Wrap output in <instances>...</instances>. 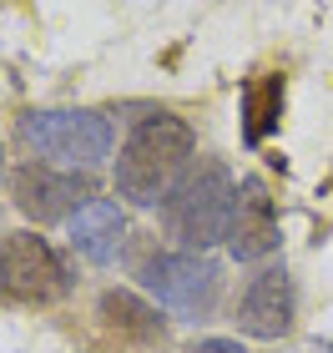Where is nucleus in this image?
Masks as SVG:
<instances>
[{
    "label": "nucleus",
    "instance_id": "obj_1",
    "mask_svg": "<svg viewBox=\"0 0 333 353\" xmlns=\"http://www.w3.org/2000/svg\"><path fill=\"white\" fill-rule=\"evenodd\" d=\"M192 152H197V137H192V126L182 117H172V111L141 117L132 126V137L121 141V152H117V192L132 207L167 202V192L197 162Z\"/></svg>",
    "mask_w": 333,
    "mask_h": 353
},
{
    "label": "nucleus",
    "instance_id": "obj_2",
    "mask_svg": "<svg viewBox=\"0 0 333 353\" xmlns=\"http://www.w3.org/2000/svg\"><path fill=\"white\" fill-rule=\"evenodd\" d=\"M232 202H237V182H232L228 162L197 157V162L182 172V182L167 192L162 228L182 252H208L212 243H228Z\"/></svg>",
    "mask_w": 333,
    "mask_h": 353
},
{
    "label": "nucleus",
    "instance_id": "obj_3",
    "mask_svg": "<svg viewBox=\"0 0 333 353\" xmlns=\"http://www.w3.org/2000/svg\"><path fill=\"white\" fill-rule=\"evenodd\" d=\"M21 141L46 162H66L71 172H91L111 157V121L101 111H26Z\"/></svg>",
    "mask_w": 333,
    "mask_h": 353
},
{
    "label": "nucleus",
    "instance_id": "obj_4",
    "mask_svg": "<svg viewBox=\"0 0 333 353\" xmlns=\"http://www.w3.org/2000/svg\"><path fill=\"white\" fill-rule=\"evenodd\" d=\"M141 288L177 318H208L222 288V268L208 252H152L137 268Z\"/></svg>",
    "mask_w": 333,
    "mask_h": 353
},
{
    "label": "nucleus",
    "instance_id": "obj_5",
    "mask_svg": "<svg viewBox=\"0 0 333 353\" xmlns=\"http://www.w3.org/2000/svg\"><path fill=\"white\" fill-rule=\"evenodd\" d=\"M0 293L21 303H56L71 293V272L46 237L0 232Z\"/></svg>",
    "mask_w": 333,
    "mask_h": 353
},
{
    "label": "nucleus",
    "instance_id": "obj_6",
    "mask_svg": "<svg viewBox=\"0 0 333 353\" xmlns=\"http://www.w3.org/2000/svg\"><path fill=\"white\" fill-rule=\"evenodd\" d=\"M10 197L30 222H61L76 217L86 202H97V187H91L86 172L71 167H51V162H21L10 172Z\"/></svg>",
    "mask_w": 333,
    "mask_h": 353
},
{
    "label": "nucleus",
    "instance_id": "obj_7",
    "mask_svg": "<svg viewBox=\"0 0 333 353\" xmlns=\"http://www.w3.org/2000/svg\"><path fill=\"white\" fill-rule=\"evenodd\" d=\"M298 318V293H293V272L283 263H268L248 278L243 298H237V328L248 339H288Z\"/></svg>",
    "mask_w": 333,
    "mask_h": 353
},
{
    "label": "nucleus",
    "instance_id": "obj_8",
    "mask_svg": "<svg viewBox=\"0 0 333 353\" xmlns=\"http://www.w3.org/2000/svg\"><path fill=\"white\" fill-rule=\"evenodd\" d=\"M278 243H283V232H278L273 192H268L263 176H243L237 202H232V222H228V252L237 263H263L278 252Z\"/></svg>",
    "mask_w": 333,
    "mask_h": 353
},
{
    "label": "nucleus",
    "instance_id": "obj_9",
    "mask_svg": "<svg viewBox=\"0 0 333 353\" xmlns=\"http://www.w3.org/2000/svg\"><path fill=\"white\" fill-rule=\"evenodd\" d=\"M126 243V217H121V207L111 202V197H97V202H86L81 212L71 217V248L81 252L86 263H117V252Z\"/></svg>",
    "mask_w": 333,
    "mask_h": 353
},
{
    "label": "nucleus",
    "instance_id": "obj_10",
    "mask_svg": "<svg viewBox=\"0 0 333 353\" xmlns=\"http://www.w3.org/2000/svg\"><path fill=\"white\" fill-rule=\"evenodd\" d=\"M97 318H101L111 333H117L121 343H132V348H167V323H162V318H157V308H147L137 293H121V288L101 293Z\"/></svg>",
    "mask_w": 333,
    "mask_h": 353
},
{
    "label": "nucleus",
    "instance_id": "obj_11",
    "mask_svg": "<svg viewBox=\"0 0 333 353\" xmlns=\"http://www.w3.org/2000/svg\"><path fill=\"white\" fill-rule=\"evenodd\" d=\"M283 121V76H258V81L243 86V141L248 147H263L268 137L278 132Z\"/></svg>",
    "mask_w": 333,
    "mask_h": 353
},
{
    "label": "nucleus",
    "instance_id": "obj_12",
    "mask_svg": "<svg viewBox=\"0 0 333 353\" xmlns=\"http://www.w3.org/2000/svg\"><path fill=\"white\" fill-rule=\"evenodd\" d=\"M187 353H248L237 339H202V343H192Z\"/></svg>",
    "mask_w": 333,
    "mask_h": 353
}]
</instances>
